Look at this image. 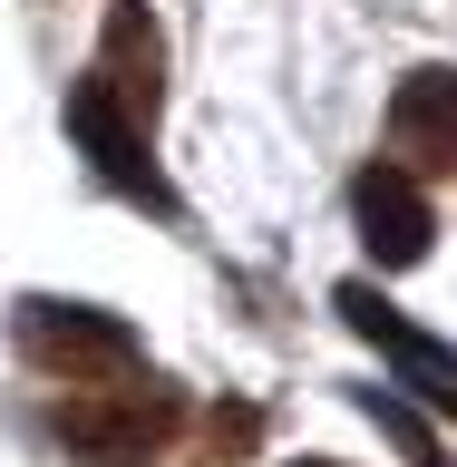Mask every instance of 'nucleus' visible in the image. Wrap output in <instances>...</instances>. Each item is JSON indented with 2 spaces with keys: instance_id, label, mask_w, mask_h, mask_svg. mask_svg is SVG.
Masks as SVG:
<instances>
[{
  "instance_id": "1",
  "label": "nucleus",
  "mask_w": 457,
  "mask_h": 467,
  "mask_svg": "<svg viewBox=\"0 0 457 467\" xmlns=\"http://www.w3.org/2000/svg\"><path fill=\"white\" fill-rule=\"evenodd\" d=\"M39 429L68 467H166L195 429V400L175 379L137 370V379H108V389H58V409Z\"/></svg>"
},
{
  "instance_id": "2",
  "label": "nucleus",
  "mask_w": 457,
  "mask_h": 467,
  "mask_svg": "<svg viewBox=\"0 0 457 467\" xmlns=\"http://www.w3.org/2000/svg\"><path fill=\"white\" fill-rule=\"evenodd\" d=\"M10 350H20V370H39L49 389H108V379L146 370L137 321L98 312V302H58V292H20V302H10Z\"/></svg>"
},
{
  "instance_id": "3",
  "label": "nucleus",
  "mask_w": 457,
  "mask_h": 467,
  "mask_svg": "<svg viewBox=\"0 0 457 467\" xmlns=\"http://www.w3.org/2000/svg\"><path fill=\"white\" fill-rule=\"evenodd\" d=\"M58 117H68V146L88 156V175H98L108 195H127L137 214H156V224H185V195H175L166 166H156V127H137L88 68L68 78V108H58Z\"/></svg>"
},
{
  "instance_id": "4",
  "label": "nucleus",
  "mask_w": 457,
  "mask_h": 467,
  "mask_svg": "<svg viewBox=\"0 0 457 467\" xmlns=\"http://www.w3.org/2000/svg\"><path fill=\"white\" fill-rule=\"evenodd\" d=\"M331 312H341L350 331H360V341H370L379 360L400 370V389H419L438 419H457V350H448V341H429V331H419V321H409L379 283H341V292H331Z\"/></svg>"
},
{
  "instance_id": "5",
  "label": "nucleus",
  "mask_w": 457,
  "mask_h": 467,
  "mask_svg": "<svg viewBox=\"0 0 457 467\" xmlns=\"http://www.w3.org/2000/svg\"><path fill=\"white\" fill-rule=\"evenodd\" d=\"M389 166L419 175V185H438V175H457V68L448 58H419L400 88H389Z\"/></svg>"
},
{
  "instance_id": "6",
  "label": "nucleus",
  "mask_w": 457,
  "mask_h": 467,
  "mask_svg": "<svg viewBox=\"0 0 457 467\" xmlns=\"http://www.w3.org/2000/svg\"><path fill=\"white\" fill-rule=\"evenodd\" d=\"M350 224H360V244H370L379 273H409V263H429L438 244V204L419 175H400L389 156H370V166L350 175Z\"/></svg>"
},
{
  "instance_id": "7",
  "label": "nucleus",
  "mask_w": 457,
  "mask_h": 467,
  "mask_svg": "<svg viewBox=\"0 0 457 467\" xmlns=\"http://www.w3.org/2000/svg\"><path fill=\"white\" fill-rule=\"evenodd\" d=\"M360 409L379 419V438H400V448H409V467H457V448H448V438H438L409 400H389V389H360Z\"/></svg>"
},
{
  "instance_id": "8",
  "label": "nucleus",
  "mask_w": 457,
  "mask_h": 467,
  "mask_svg": "<svg viewBox=\"0 0 457 467\" xmlns=\"http://www.w3.org/2000/svg\"><path fill=\"white\" fill-rule=\"evenodd\" d=\"M185 438H195V448H204L214 467H224V458H244V448H263V409H244V400H214V409H204V419H195Z\"/></svg>"
},
{
  "instance_id": "9",
  "label": "nucleus",
  "mask_w": 457,
  "mask_h": 467,
  "mask_svg": "<svg viewBox=\"0 0 457 467\" xmlns=\"http://www.w3.org/2000/svg\"><path fill=\"white\" fill-rule=\"evenodd\" d=\"M292 467H341V458H292Z\"/></svg>"
}]
</instances>
